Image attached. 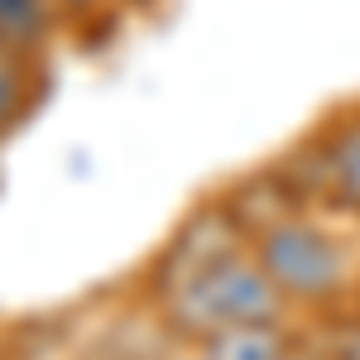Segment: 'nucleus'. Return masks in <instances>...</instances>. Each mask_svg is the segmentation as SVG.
<instances>
[{"instance_id":"6","label":"nucleus","mask_w":360,"mask_h":360,"mask_svg":"<svg viewBox=\"0 0 360 360\" xmlns=\"http://www.w3.org/2000/svg\"><path fill=\"white\" fill-rule=\"evenodd\" d=\"M25 77H20V68L10 63V49H0V130L15 120V115L25 111Z\"/></svg>"},{"instance_id":"4","label":"nucleus","mask_w":360,"mask_h":360,"mask_svg":"<svg viewBox=\"0 0 360 360\" xmlns=\"http://www.w3.org/2000/svg\"><path fill=\"white\" fill-rule=\"evenodd\" d=\"M202 356L197 360H283L293 336L283 332V322H250V327H231L207 341H197Z\"/></svg>"},{"instance_id":"5","label":"nucleus","mask_w":360,"mask_h":360,"mask_svg":"<svg viewBox=\"0 0 360 360\" xmlns=\"http://www.w3.org/2000/svg\"><path fill=\"white\" fill-rule=\"evenodd\" d=\"M49 39V0H0V49H39Z\"/></svg>"},{"instance_id":"8","label":"nucleus","mask_w":360,"mask_h":360,"mask_svg":"<svg viewBox=\"0 0 360 360\" xmlns=\"http://www.w3.org/2000/svg\"><path fill=\"white\" fill-rule=\"evenodd\" d=\"M139 5H144V0H139Z\"/></svg>"},{"instance_id":"2","label":"nucleus","mask_w":360,"mask_h":360,"mask_svg":"<svg viewBox=\"0 0 360 360\" xmlns=\"http://www.w3.org/2000/svg\"><path fill=\"white\" fill-rule=\"evenodd\" d=\"M250 255L259 269L274 278V288L288 298V307H322L351 278V255L346 240H336L327 226H317L303 212H288L250 236Z\"/></svg>"},{"instance_id":"3","label":"nucleus","mask_w":360,"mask_h":360,"mask_svg":"<svg viewBox=\"0 0 360 360\" xmlns=\"http://www.w3.org/2000/svg\"><path fill=\"white\" fill-rule=\"evenodd\" d=\"M303 193H322L332 207L360 217V106L332 115L322 135L303 144Z\"/></svg>"},{"instance_id":"1","label":"nucleus","mask_w":360,"mask_h":360,"mask_svg":"<svg viewBox=\"0 0 360 360\" xmlns=\"http://www.w3.org/2000/svg\"><path fill=\"white\" fill-rule=\"evenodd\" d=\"M164 317L178 336L207 341V336L250 327V322H283L288 298L274 288V278L259 269L250 250H226L202 269L183 274L178 283H168Z\"/></svg>"},{"instance_id":"7","label":"nucleus","mask_w":360,"mask_h":360,"mask_svg":"<svg viewBox=\"0 0 360 360\" xmlns=\"http://www.w3.org/2000/svg\"><path fill=\"white\" fill-rule=\"evenodd\" d=\"M283 360H336V356H322V351H312V346H298V341H293Z\"/></svg>"}]
</instances>
